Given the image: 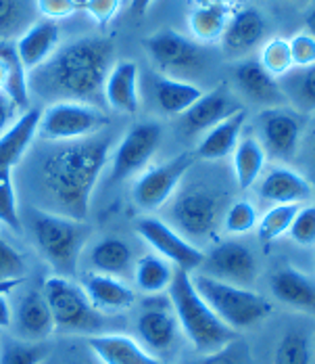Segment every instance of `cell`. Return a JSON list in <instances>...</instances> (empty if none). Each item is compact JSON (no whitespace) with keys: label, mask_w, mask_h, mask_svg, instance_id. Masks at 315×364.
Masks as SVG:
<instances>
[{"label":"cell","mask_w":315,"mask_h":364,"mask_svg":"<svg viewBox=\"0 0 315 364\" xmlns=\"http://www.w3.org/2000/svg\"><path fill=\"white\" fill-rule=\"evenodd\" d=\"M121 2L123 0H86L82 6L101 28H105V26H109L115 19Z\"/></svg>","instance_id":"cell-47"},{"label":"cell","mask_w":315,"mask_h":364,"mask_svg":"<svg viewBox=\"0 0 315 364\" xmlns=\"http://www.w3.org/2000/svg\"><path fill=\"white\" fill-rule=\"evenodd\" d=\"M257 193L263 201L274 205H307L314 203L315 188L303 174L288 166H276L261 174Z\"/></svg>","instance_id":"cell-16"},{"label":"cell","mask_w":315,"mask_h":364,"mask_svg":"<svg viewBox=\"0 0 315 364\" xmlns=\"http://www.w3.org/2000/svg\"><path fill=\"white\" fill-rule=\"evenodd\" d=\"M265 161H267V153L259 143V139L255 134L241 136L238 145L232 151V168L236 182L243 191H248L250 186L257 184L263 174Z\"/></svg>","instance_id":"cell-30"},{"label":"cell","mask_w":315,"mask_h":364,"mask_svg":"<svg viewBox=\"0 0 315 364\" xmlns=\"http://www.w3.org/2000/svg\"><path fill=\"white\" fill-rule=\"evenodd\" d=\"M199 272L213 277L223 283L250 287L257 279L259 266L253 250L243 241L228 239L217 243L209 254H205Z\"/></svg>","instance_id":"cell-13"},{"label":"cell","mask_w":315,"mask_h":364,"mask_svg":"<svg viewBox=\"0 0 315 364\" xmlns=\"http://www.w3.org/2000/svg\"><path fill=\"white\" fill-rule=\"evenodd\" d=\"M288 237L292 243L301 247H314L315 245V203L301 205L297 216L288 228Z\"/></svg>","instance_id":"cell-43"},{"label":"cell","mask_w":315,"mask_h":364,"mask_svg":"<svg viewBox=\"0 0 315 364\" xmlns=\"http://www.w3.org/2000/svg\"><path fill=\"white\" fill-rule=\"evenodd\" d=\"M55 145L40 170L42 186L57 205L52 212L86 220L94 186L111 161L113 139L111 134L101 132L88 139Z\"/></svg>","instance_id":"cell-2"},{"label":"cell","mask_w":315,"mask_h":364,"mask_svg":"<svg viewBox=\"0 0 315 364\" xmlns=\"http://www.w3.org/2000/svg\"><path fill=\"white\" fill-rule=\"evenodd\" d=\"M23 111L19 109L2 90H0V136L15 124V119L21 115Z\"/></svg>","instance_id":"cell-48"},{"label":"cell","mask_w":315,"mask_h":364,"mask_svg":"<svg viewBox=\"0 0 315 364\" xmlns=\"http://www.w3.org/2000/svg\"><path fill=\"white\" fill-rule=\"evenodd\" d=\"M75 2H77V4H79V6H82V4H84V2H86V0H75Z\"/></svg>","instance_id":"cell-55"},{"label":"cell","mask_w":315,"mask_h":364,"mask_svg":"<svg viewBox=\"0 0 315 364\" xmlns=\"http://www.w3.org/2000/svg\"><path fill=\"white\" fill-rule=\"evenodd\" d=\"M261 68L267 73H272L276 80L282 77L284 73H288L294 63H292V55H290V44L284 38H272L261 46L259 59Z\"/></svg>","instance_id":"cell-39"},{"label":"cell","mask_w":315,"mask_h":364,"mask_svg":"<svg viewBox=\"0 0 315 364\" xmlns=\"http://www.w3.org/2000/svg\"><path fill=\"white\" fill-rule=\"evenodd\" d=\"M284 101L297 113H315V65L292 68L278 77Z\"/></svg>","instance_id":"cell-31"},{"label":"cell","mask_w":315,"mask_h":364,"mask_svg":"<svg viewBox=\"0 0 315 364\" xmlns=\"http://www.w3.org/2000/svg\"><path fill=\"white\" fill-rule=\"evenodd\" d=\"M311 149H314V159H315V134H314V143H311Z\"/></svg>","instance_id":"cell-54"},{"label":"cell","mask_w":315,"mask_h":364,"mask_svg":"<svg viewBox=\"0 0 315 364\" xmlns=\"http://www.w3.org/2000/svg\"><path fill=\"white\" fill-rule=\"evenodd\" d=\"M0 224H4L15 232L23 230V224L19 218L17 193L13 184V172H0Z\"/></svg>","instance_id":"cell-41"},{"label":"cell","mask_w":315,"mask_h":364,"mask_svg":"<svg viewBox=\"0 0 315 364\" xmlns=\"http://www.w3.org/2000/svg\"><path fill=\"white\" fill-rule=\"evenodd\" d=\"M190 277L194 289L209 304L217 318L236 333L257 327L272 314L270 299L263 297L261 293L253 291L250 287L223 283L199 270L190 272Z\"/></svg>","instance_id":"cell-5"},{"label":"cell","mask_w":315,"mask_h":364,"mask_svg":"<svg viewBox=\"0 0 315 364\" xmlns=\"http://www.w3.org/2000/svg\"><path fill=\"white\" fill-rule=\"evenodd\" d=\"M153 95L157 107L167 115H184L201 97L203 90L186 80L172 77L165 73L153 75Z\"/></svg>","instance_id":"cell-28"},{"label":"cell","mask_w":315,"mask_h":364,"mask_svg":"<svg viewBox=\"0 0 315 364\" xmlns=\"http://www.w3.org/2000/svg\"><path fill=\"white\" fill-rule=\"evenodd\" d=\"M167 299L174 308L182 335L201 356L219 352L238 339V333L226 327L211 310L209 304L194 289L190 272L175 268L174 281L167 289Z\"/></svg>","instance_id":"cell-3"},{"label":"cell","mask_w":315,"mask_h":364,"mask_svg":"<svg viewBox=\"0 0 315 364\" xmlns=\"http://www.w3.org/2000/svg\"><path fill=\"white\" fill-rule=\"evenodd\" d=\"M30 218L35 250L55 270V274L73 279L77 274L79 255L92 232L86 220L70 218L42 208H34Z\"/></svg>","instance_id":"cell-4"},{"label":"cell","mask_w":315,"mask_h":364,"mask_svg":"<svg viewBox=\"0 0 315 364\" xmlns=\"http://www.w3.org/2000/svg\"><path fill=\"white\" fill-rule=\"evenodd\" d=\"M40 115H42V107L26 109L0 136V172H13L15 166H19L26 151L38 136Z\"/></svg>","instance_id":"cell-26"},{"label":"cell","mask_w":315,"mask_h":364,"mask_svg":"<svg viewBox=\"0 0 315 364\" xmlns=\"http://www.w3.org/2000/svg\"><path fill=\"white\" fill-rule=\"evenodd\" d=\"M274 364H314V343L303 331H288L274 352Z\"/></svg>","instance_id":"cell-37"},{"label":"cell","mask_w":315,"mask_h":364,"mask_svg":"<svg viewBox=\"0 0 315 364\" xmlns=\"http://www.w3.org/2000/svg\"><path fill=\"white\" fill-rule=\"evenodd\" d=\"M0 57H2V61L6 65V82H4L2 92L21 111L30 109L28 70L23 68L13 40H0Z\"/></svg>","instance_id":"cell-33"},{"label":"cell","mask_w":315,"mask_h":364,"mask_svg":"<svg viewBox=\"0 0 315 364\" xmlns=\"http://www.w3.org/2000/svg\"><path fill=\"white\" fill-rule=\"evenodd\" d=\"M179 333L182 331L170 299L163 295H148L136 318V339L140 341L142 348L161 358L163 354L174 350Z\"/></svg>","instance_id":"cell-11"},{"label":"cell","mask_w":315,"mask_h":364,"mask_svg":"<svg viewBox=\"0 0 315 364\" xmlns=\"http://www.w3.org/2000/svg\"><path fill=\"white\" fill-rule=\"evenodd\" d=\"M86 343L101 364H165L144 350L138 339L123 333L90 335Z\"/></svg>","instance_id":"cell-22"},{"label":"cell","mask_w":315,"mask_h":364,"mask_svg":"<svg viewBox=\"0 0 315 364\" xmlns=\"http://www.w3.org/2000/svg\"><path fill=\"white\" fill-rule=\"evenodd\" d=\"M103 99L113 111L136 115L140 109V70L134 61L121 59L111 65L103 86Z\"/></svg>","instance_id":"cell-19"},{"label":"cell","mask_w":315,"mask_h":364,"mask_svg":"<svg viewBox=\"0 0 315 364\" xmlns=\"http://www.w3.org/2000/svg\"><path fill=\"white\" fill-rule=\"evenodd\" d=\"M84 291L88 295L90 304L103 312V314H117V312H126L134 306L136 301V293L134 289L117 277H109V274H99V272H90L84 277L82 283Z\"/></svg>","instance_id":"cell-25"},{"label":"cell","mask_w":315,"mask_h":364,"mask_svg":"<svg viewBox=\"0 0 315 364\" xmlns=\"http://www.w3.org/2000/svg\"><path fill=\"white\" fill-rule=\"evenodd\" d=\"M148 59L161 73H184L203 63V48L199 42L182 36L172 28H163L142 42Z\"/></svg>","instance_id":"cell-14"},{"label":"cell","mask_w":315,"mask_h":364,"mask_svg":"<svg viewBox=\"0 0 315 364\" xmlns=\"http://www.w3.org/2000/svg\"><path fill=\"white\" fill-rule=\"evenodd\" d=\"M61 42V28L57 21L50 19H40L34 21L23 34L15 40L17 55L23 63L28 73L44 65L59 48Z\"/></svg>","instance_id":"cell-23"},{"label":"cell","mask_w":315,"mask_h":364,"mask_svg":"<svg viewBox=\"0 0 315 364\" xmlns=\"http://www.w3.org/2000/svg\"><path fill=\"white\" fill-rule=\"evenodd\" d=\"M234 82L236 88L245 95L248 101L259 103L263 107H278L284 105V95L280 90L278 80L267 73L257 59H241L234 65Z\"/></svg>","instance_id":"cell-24"},{"label":"cell","mask_w":315,"mask_h":364,"mask_svg":"<svg viewBox=\"0 0 315 364\" xmlns=\"http://www.w3.org/2000/svg\"><path fill=\"white\" fill-rule=\"evenodd\" d=\"M175 268L157 254H144L134 264V283L144 295H163L174 281Z\"/></svg>","instance_id":"cell-32"},{"label":"cell","mask_w":315,"mask_h":364,"mask_svg":"<svg viewBox=\"0 0 315 364\" xmlns=\"http://www.w3.org/2000/svg\"><path fill=\"white\" fill-rule=\"evenodd\" d=\"M299 208L301 205H274L263 216H259L257 228H255L259 235V241L270 245L284 235H288V228L297 216Z\"/></svg>","instance_id":"cell-38"},{"label":"cell","mask_w":315,"mask_h":364,"mask_svg":"<svg viewBox=\"0 0 315 364\" xmlns=\"http://www.w3.org/2000/svg\"><path fill=\"white\" fill-rule=\"evenodd\" d=\"M153 2H155V0H130V9H132V13H134V15L144 17V15H146V11L153 6Z\"/></svg>","instance_id":"cell-50"},{"label":"cell","mask_w":315,"mask_h":364,"mask_svg":"<svg viewBox=\"0 0 315 364\" xmlns=\"http://www.w3.org/2000/svg\"><path fill=\"white\" fill-rule=\"evenodd\" d=\"M113 63L115 46L109 38H77L59 46L44 65L28 73L30 95L48 105L63 101L99 105L106 73Z\"/></svg>","instance_id":"cell-1"},{"label":"cell","mask_w":315,"mask_h":364,"mask_svg":"<svg viewBox=\"0 0 315 364\" xmlns=\"http://www.w3.org/2000/svg\"><path fill=\"white\" fill-rule=\"evenodd\" d=\"M192 364H253L250 363V354L246 350V346L243 341H232L230 346H226L219 352L213 354H205L201 356V360Z\"/></svg>","instance_id":"cell-44"},{"label":"cell","mask_w":315,"mask_h":364,"mask_svg":"<svg viewBox=\"0 0 315 364\" xmlns=\"http://www.w3.org/2000/svg\"><path fill=\"white\" fill-rule=\"evenodd\" d=\"M246 117L248 113L246 109L236 111L234 115H230L228 119L219 122L217 126H213L203 134V139L197 145V157L205 159V161H219L226 159L228 155H232V151L236 149L243 130H245Z\"/></svg>","instance_id":"cell-27"},{"label":"cell","mask_w":315,"mask_h":364,"mask_svg":"<svg viewBox=\"0 0 315 364\" xmlns=\"http://www.w3.org/2000/svg\"><path fill=\"white\" fill-rule=\"evenodd\" d=\"M34 0H0V40L23 34L34 23Z\"/></svg>","instance_id":"cell-35"},{"label":"cell","mask_w":315,"mask_h":364,"mask_svg":"<svg viewBox=\"0 0 315 364\" xmlns=\"http://www.w3.org/2000/svg\"><path fill=\"white\" fill-rule=\"evenodd\" d=\"M221 222H223V230L228 235L241 237V235H248L250 230L257 228L259 212H257V208L250 201L241 199V201H234V203H230L226 208V212L221 216Z\"/></svg>","instance_id":"cell-40"},{"label":"cell","mask_w":315,"mask_h":364,"mask_svg":"<svg viewBox=\"0 0 315 364\" xmlns=\"http://www.w3.org/2000/svg\"><path fill=\"white\" fill-rule=\"evenodd\" d=\"M257 132L265 153H272L278 159H290L303 136L301 113L286 105L265 107L257 117Z\"/></svg>","instance_id":"cell-15"},{"label":"cell","mask_w":315,"mask_h":364,"mask_svg":"<svg viewBox=\"0 0 315 364\" xmlns=\"http://www.w3.org/2000/svg\"><path fill=\"white\" fill-rule=\"evenodd\" d=\"M265 32H267V23H265V17L261 15V11L255 6H245L230 15L228 26L219 38V42H221V48L226 55L245 57L253 48H257L261 44V40L265 38Z\"/></svg>","instance_id":"cell-20"},{"label":"cell","mask_w":315,"mask_h":364,"mask_svg":"<svg viewBox=\"0 0 315 364\" xmlns=\"http://www.w3.org/2000/svg\"><path fill=\"white\" fill-rule=\"evenodd\" d=\"M4 82H6V65L0 57V90H4Z\"/></svg>","instance_id":"cell-53"},{"label":"cell","mask_w":315,"mask_h":364,"mask_svg":"<svg viewBox=\"0 0 315 364\" xmlns=\"http://www.w3.org/2000/svg\"><path fill=\"white\" fill-rule=\"evenodd\" d=\"M305 32L315 38V2L314 6L307 11V15H305Z\"/></svg>","instance_id":"cell-51"},{"label":"cell","mask_w":315,"mask_h":364,"mask_svg":"<svg viewBox=\"0 0 315 364\" xmlns=\"http://www.w3.org/2000/svg\"><path fill=\"white\" fill-rule=\"evenodd\" d=\"M241 109H245V105L234 97V92L228 86H219L209 92H203V97L182 115L184 128L190 134H205L213 126Z\"/></svg>","instance_id":"cell-18"},{"label":"cell","mask_w":315,"mask_h":364,"mask_svg":"<svg viewBox=\"0 0 315 364\" xmlns=\"http://www.w3.org/2000/svg\"><path fill=\"white\" fill-rule=\"evenodd\" d=\"M230 6L223 4H197L190 13L188 26L197 42H217L230 19Z\"/></svg>","instance_id":"cell-34"},{"label":"cell","mask_w":315,"mask_h":364,"mask_svg":"<svg viewBox=\"0 0 315 364\" xmlns=\"http://www.w3.org/2000/svg\"><path fill=\"white\" fill-rule=\"evenodd\" d=\"M175 230L190 239H209L221 218L219 197L205 188H190L175 199L172 208Z\"/></svg>","instance_id":"cell-12"},{"label":"cell","mask_w":315,"mask_h":364,"mask_svg":"<svg viewBox=\"0 0 315 364\" xmlns=\"http://www.w3.org/2000/svg\"><path fill=\"white\" fill-rule=\"evenodd\" d=\"M34 4L42 19H50V21L67 19L79 9L75 0H34Z\"/></svg>","instance_id":"cell-46"},{"label":"cell","mask_w":315,"mask_h":364,"mask_svg":"<svg viewBox=\"0 0 315 364\" xmlns=\"http://www.w3.org/2000/svg\"><path fill=\"white\" fill-rule=\"evenodd\" d=\"M26 277V259L11 243L0 239V285H19Z\"/></svg>","instance_id":"cell-42"},{"label":"cell","mask_w":315,"mask_h":364,"mask_svg":"<svg viewBox=\"0 0 315 364\" xmlns=\"http://www.w3.org/2000/svg\"><path fill=\"white\" fill-rule=\"evenodd\" d=\"M50 354L46 341H26L19 337L0 339V364H42Z\"/></svg>","instance_id":"cell-36"},{"label":"cell","mask_w":315,"mask_h":364,"mask_svg":"<svg viewBox=\"0 0 315 364\" xmlns=\"http://www.w3.org/2000/svg\"><path fill=\"white\" fill-rule=\"evenodd\" d=\"M11 287L15 285H0V328H11V323H13V306L6 295Z\"/></svg>","instance_id":"cell-49"},{"label":"cell","mask_w":315,"mask_h":364,"mask_svg":"<svg viewBox=\"0 0 315 364\" xmlns=\"http://www.w3.org/2000/svg\"><path fill=\"white\" fill-rule=\"evenodd\" d=\"M294 68L315 65V38L307 32H299L288 40Z\"/></svg>","instance_id":"cell-45"},{"label":"cell","mask_w":315,"mask_h":364,"mask_svg":"<svg viewBox=\"0 0 315 364\" xmlns=\"http://www.w3.org/2000/svg\"><path fill=\"white\" fill-rule=\"evenodd\" d=\"M163 141V126L144 119L128 128L111 153V182H123L142 174Z\"/></svg>","instance_id":"cell-8"},{"label":"cell","mask_w":315,"mask_h":364,"mask_svg":"<svg viewBox=\"0 0 315 364\" xmlns=\"http://www.w3.org/2000/svg\"><path fill=\"white\" fill-rule=\"evenodd\" d=\"M11 327L19 339L48 341V337L55 333V323L42 289H30L19 297L17 306L13 308Z\"/></svg>","instance_id":"cell-21"},{"label":"cell","mask_w":315,"mask_h":364,"mask_svg":"<svg viewBox=\"0 0 315 364\" xmlns=\"http://www.w3.org/2000/svg\"><path fill=\"white\" fill-rule=\"evenodd\" d=\"M232 2L236 0H197V4H223V6H230Z\"/></svg>","instance_id":"cell-52"},{"label":"cell","mask_w":315,"mask_h":364,"mask_svg":"<svg viewBox=\"0 0 315 364\" xmlns=\"http://www.w3.org/2000/svg\"><path fill=\"white\" fill-rule=\"evenodd\" d=\"M270 291L286 308L315 318V277L294 266H280L270 277Z\"/></svg>","instance_id":"cell-17"},{"label":"cell","mask_w":315,"mask_h":364,"mask_svg":"<svg viewBox=\"0 0 315 364\" xmlns=\"http://www.w3.org/2000/svg\"><path fill=\"white\" fill-rule=\"evenodd\" d=\"M42 295L50 308L55 331L88 337L103 333L106 325L105 314L90 304L84 287L73 279L59 274L46 277L42 283Z\"/></svg>","instance_id":"cell-6"},{"label":"cell","mask_w":315,"mask_h":364,"mask_svg":"<svg viewBox=\"0 0 315 364\" xmlns=\"http://www.w3.org/2000/svg\"><path fill=\"white\" fill-rule=\"evenodd\" d=\"M88 262L92 272L123 279L132 268V247L119 237H105L90 247Z\"/></svg>","instance_id":"cell-29"},{"label":"cell","mask_w":315,"mask_h":364,"mask_svg":"<svg viewBox=\"0 0 315 364\" xmlns=\"http://www.w3.org/2000/svg\"><path fill=\"white\" fill-rule=\"evenodd\" d=\"M109 124V115L99 105L73 101L50 103L42 109L38 136L48 143H70L101 134Z\"/></svg>","instance_id":"cell-7"},{"label":"cell","mask_w":315,"mask_h":364,"mask_svg":"<svg viewBox=\"0 0 315 364\" xmlns=\"http://www.w3.org/2000/svg\"><path fill=\"white\" fill-rule=\"evenodd\" d=\"M192 164H194V155L184 151L177 153L170 161L146 168L134 182L132 188L134 203L148 214L161 210L174 197L179 182L190 172Z\"/></svg>","instance_id":"cell-9"},{"label":"cell","mask_w":315,"mask_h":364,"mask_svg":"<svg viewBox=\"0 0 315 364\" xmlns=\"http://www.w3.org/2000/svg\"><path fill=\"white\" fill-rule=\"evenodd\" d=\"M136 232L155 254L167 259L177 270L197 272L201 268L205 254L182 232H177L172 224L148 214L136 222Z\"/></svg>","instance_id":"cell-10"}]
</instances>
